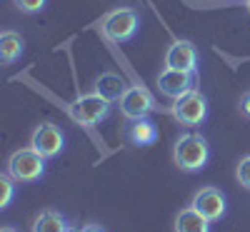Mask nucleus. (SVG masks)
Here are the masks:
<instances>
[{
	"label": "nucleus",
	"instance_id": "nucleus-11",
	"mask_svg": "<svg viewBox=\"0 0 250 232\" xmlns=\"http://www.w3.org/2000/svg\"><path fill=\"white\" fill-rule=\"evenodd\" d=\"M210 220H205L195 207H185L175 215L173 232H210Z\"/></svg>",
	"mask_w": 250,
	"mask_h": 232
},
{
	"label": "nucleus",
	"instance_id": "nucleus-15",
	"mask_svg": "<svg viewBox=\"0 0 250 232\" xmlns=\"http://www.w3.org/2000/svg\"><path fill=\"white\" fill-rule=\"evenodd\" d=\"M128 140H130L135 147H150V145L158 140V128H155L148 117L130 120V125H128Z\"/></svg>",
	"mask_w": 250,
	"mask_h": 232
},
{
	"label": "nucleus",
	"instance_id": "nucleus-12",
	"mask_svg": "<svg viewBox=\"0 0 250 232\" xmlns=\"http://www.w3.org/2000/svg\"><path fill=\"white\" fill-rule=\"evenodd\" d=\"M68 230H70V222L53 207L40 210L30 225V232H68Z\"/></svg>",
	"mask_w": 250,
	"mask_h": 232
},
{
	"label": "nucleus",
	"instance_id": "nucleus-13",
	"mask_svg": "<svg viewBox=\"0 0 250 232\" xmlns=\"http://www.w3.org/2000/svg\"><path fill=\"white\" fill-rule=\"evenodd\" d=\"M130 85H125V80L118 75V73H103L98 80H95V90L93 93H98V95H103L105 100H110V102H118L123 95H125V90H128Z\"/></svg>",
	"mask_w": 250,
	"mask_h": 232
},
{
	"label": "nucleus",
	"instance_id": "nucleus-8",
	"mask_svg": "<svg viewBox=\"0 0 250 232\" xmlns=\"http://www.w3.org/2000/svg\"><path fill=\"white\" fill-rule=\"evenodd\" d=\"M190 207H195L205 220L218 222V220L225 217L228 202H225V195H223V190H220V187L205 185V187L195 190V195H193V200H190Z\"/></svg>",
	"mask_w": 250,
	"mask_h": 232
},
{
	"label": "nucleus",
	"instance_id": "nucleus-23",
	"mask_svg": "<svg viewBox=\"0 0 250 232\" xmlns=\"http://www.w3.org/2000/svg\"><path fill=\"white\" fill-rule=\"evenodd\" d=\"M68 232H75V230H73V227H70V230H68Z\"/></svg>",
	"mask_w": 250,
	"mask_h": 232
},
{
	"label": "nucleus",
	"instance_id": "nucleus-14",
	"mask_svg": "<svg viewBox=\"0 0 250 232\" xmlns=\"http://www.w3.org/2000/svg\"><path fill=\"white\" fill-rule=\"evenodd\" d=\"M25 50V40L18 30H3L0 33V60L3 65H13V62L23 55Z\"/></svg>",
	"mask_w": 250,
	"mask_h": 232
},
{
	"label": "nucleus",
	"instance_id": "nucleus-21",
	"mask_svg": "<svg viewBox=\"0 0 250 232\" xmlns=\"http://www.w3.org/2000/svg\"><path fill=\"white\" fill-rule=\"evenodd\" d=\"M0 232H18L15 227H8V225H3V227H0Z\"/></svg>",
	"mask_w": 250,
	"mask_h": 232
},
{
	"label": "nucleus",
	"instance_id": "nucleus-9",
	"mask_svg": "<svg viewBox=\"0 0 250 232\" xmlns=\"http://www.w3.org/2000/svg\"><path fill=\"white\" fill-rule=\"evenodd\" d=\"M158 90L165 95V97H173L178 100L180 95L195 90V73H185V70H173V68H165L160 75H158Z\"/></svg>",
	"mask_w": 250,
	"mask_h": 232
},
{
	"label": "nucleus",
	"instance_id": "nucleus-3",
	"mask_svg": "<svg viewBox=\"0 0 250 232\" xmlns=\"http://www.w3.org/2000/svg\"><path fill=\"white\" fill-rule=\"evenodd\" d=\"M68 115L78 122V125H85V128H93V125L103 122L110 115V100H105L98 93H88V95H80L73 102H68Z\"/></svg>",
	"mask_w": 250,
	"mask_h": 232
},
{
	"label": "nucleus",
	"instance_id": "nucleus-19",
	"mask_svg": "<svg viewBox=\"0 0 250 232\" xmlns=\"http://www.w3.org/2000/svg\"><path fill=\"white\" fill-rule=\"evenodd\" d=\"M238 108H240V113L250 120V90L243 93V97H240V102H238Z\"/></svg>",
	"mask_w": 250,
	"mask_h": 232
},
{
	"label": "nucleus",
	"instance_id": "nucleus-5",
	"mask_svg": "<svg viewBox=\"0 0 250 232\" xmlns=\"http://www.w3.org/2000/svg\"><path fill=\"white\" fill-rule=\"evenodd\" d=\"M170 115L175 117L178 125H183V128H198V125H203L205 117H208V100L195 88L190 93L180 95L178 100H173Z\"/></svg>",
	"mask_w": 250,
	"mask_h": 232
},
{
	"label": "nucleus",
	"instance_id": "nucleus-22",
	"mask_svg": "<svg viewBox=\"0 0 250 232\" xmlns=\"http://www.w3.org/2000/svg\"><path fill=\"white\" fill-rule=\"evenodd\" d=\"M245 8H248V13H250V0H245Z\"/></svg>",
	"mask_w": 250,
	"mask_h": 232
},
{
	"label": "nucleus",
	"instance_id": "nucleus-2",
	"mask_svg": "<svg viewBox=\"0 0 250 232\" xmlns=\"http://www.w3.org/2000/svg\"><path fill=\"white\" fill-rule=\"evenodd\" d=\"M45 160L40 153H35L33 147H20L8 157V167L5 173L15 180V182H35L45 175Z\"/></svg>",
	"mask_w": 250,
	"mask_h": 232
},
{
	"label": "nucleus",
	"instance_id": "nucleus-20",
	"mask_svg": "<svg viewBox=\"0 0 250 232\" xmlns=\"http://www.w3.org/2000/svg\"><path fill=\"white\" fill-rule=\"evenodd\" d=\"M75 232H105V227H100L98 222H85V225H80Z\"/></svg>",
	"mask_w": 250,
	"mask_h": 232
},
{
	"label": "nucleus",
	"instance_id": "nucleus-7",
	"mask_svg": "<svg viewBox=\"0 0 250 232\" xmlns=\"http://www.w3.org/2000/svg\"><path fill=\"white\" fill-rule=\"evenodd\" d=\"M30 147L43 157H55L65 147V133H62L55 122H40L30 133Z\"/></svg>",
	"mask_w": 250,
	"mask_h": 232
},
{
	"label": "nucleus",
	"instance_id": "nucleus-10",
	"mask_svg": "<svg viewBox=\"0 0 250 232\" xmlns=\"http://www.w3.org/2000/svg\"><path fill=\"white\" fill-rule=\"evenodd\" d=\"M165 68L198 73V48L190 40H173L170 48L165 50Z\"/></svg>",
	"mask_w": 250,
	"mask_h": 232
},
{
	"label": "nucleus",
	"instance_id": "nucleus-6",
	"mask_svg": "<svg viewBox=\"0 0 250 232\" xmlns=\"http://www.w3.org/2000/svg\"><path fill=\"white\" fill-rule=\"evenodd\" d=\"M118 108L125 120H143L155 110V97L150 95L148 88L143 85H130L125 95L118 100Z\"/></svg>",
	"mask_w": 250,
	"mask_h": 232
},
{
	"label": "nucleus",
	"instance_id": "nucleus-17",
	"mask_svg": "<svg viewBox=\"0 0 250 232\" xmlns=\"http://www.w3.org/2000/svg\"><path fill=\"white\" fill-rule=\"evenodd\" d=\"M235 180H238L240 187H245L250 193V155L238 160V165H235Z\"/></svg>",
	"mask_w": 250,
	"mask_h": 232
},
{
	"label": "nucleus",
	"instance_id": "nucleus-4",
	"mask_svg": "<svg viewBox=\"0 0 250 232\" xmlns=\"http://www.w3.org/2000/svg\"><path fill=\"white\" fill-rule=\"evenodd\" d=\"M138 28H140V15L135 8H128V5L115 8L103 18V33L113 43H128V40H133Z\"/></svg>",
	"mask_w": 250,
	"mask_h": 232
},
{
	"label": "nucleus",
	"instance_id": "nucleus-1",
	"mask_svg": "<svg viewBox=\"0 0 250 232\" xmlns=\"http://www.w3.org/2000/svg\"><path fill=\"white\" fill-rule=\"evenodd\" d=\"M173 160H175V167L188 175L193 173H200L203 167L210 160V147H208V140L198 133H190V135H180L173 145Z\"/></svg>",
	"mask_w": 250,
	"mask_h": 232
},
{
	"label": "nucleus",
	"instance_id": "nucleus-18",
	"mask_svg": "<svg viewBox=\"0 0 250 232\" xmlns=\"http://www.w3.org/2000/svg\"><path fill=\"white\" fill-rule=\"evenodd\" d=\"M45 3H48V0H15V8H18L20 13L35 15V13H40V10L45 8Z\"/></svg>",
	"mask_w": 250,
	"mask_h": 232
},
{
	"label": "nucleus",
	"instance_id": "nucleus-16",
	"mask_svg": "<svg viewBox=\"0 0 250 232\" xmlns=\"http://www.w3.org/2000/svg\"><path fill=\"white\" fill-rule=\"evenodd\" d=\"M15 180L8 175V173H3L0 175V210H5L10 202H13V197H15V185H13Z\"/></svg>",
	"mask_w": 250,
	"mask_h": 232
}]
</instances>
